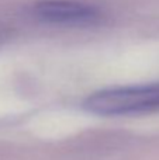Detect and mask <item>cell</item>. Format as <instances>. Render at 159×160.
Returning a JSON list of instances; mask_svg holds the SVG:
<instances>
[{
	"label": "cell",
	"mask_w": 159,
	"mask_h": 160,
	"mask_svg": "<svg viewBox=\"0 0 159 160\" xmlns=\"http://www.w3.org/2000/svg\"><path fill=\"white\" fill-rule=\"evenodd\" d=\"M0 42H2V32H0Z\"/></svg>",
	"instance_id": "3957f363"
},
{
	"label": "cell",
	"mask_w": 159,
	"mask_h": 160,
	"mask_svg": "<svg viewBox=\"0 0 159 160\" xmlns=\"http://www.w3.org/2000/svg\"><path fill=\"white\" fill-rule=\"evenodd\" d=\"M34 11L44 21L64 25H93L103 18L97 7L70 0H44Z\"/></svg>",
	"instance_id": "7a4b0ae2"
},
{
	"label": "cell",
	"mask_w": 159,
	"mask_h": 160,
	"mask_svg": "<svg viewBox=\"0 0 159 160\" xmlns=\"http://www.w3.org/2000/svg\"><path fill=\"white\" fill-rule=\"evenodd\" d=\"M85 108L93 114L104 117L159 111V83L96 91L86 98Z\"/></svg>",
	"instance_id": "6da1fadb"
}]
</instances>
